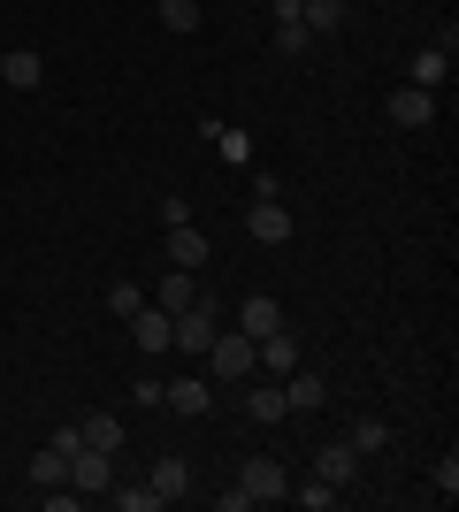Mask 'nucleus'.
<instances>
[{"instance_id": "nucleus-1", "label": "nucleus", "mask_w": 459, "mask_h": 512, "mask_svg": "<svg viewBox=\"0 0 459 512\" xmlns=\"http://www.w3.org/2000/svg\"><path fill=\"white\" fill-rule=\"evenodd\" d=\"M199 360H207L215 383H245V375H253V337H245V329H215V344H207Z\"/></svg>"}, {"instance_id": "nucleus-2", "label": "nucleus", "mask_w": 459, "mask_h": 512, "mask_svg": "<svg viewBox=\"0 0 459 512\" xmlns=\"http://www.w3.org/2000/svg\"><path fill=\"white\" fill-rule=\"evenodd\" d=\"M215 329H222V314L207 299H192L184 314H169V352H192V360H199V352L215 344Z\"/></svg>"}, {"instance_id": "nucleus-3", "label": "nucleus", "mask_w": 459, "mask_h": 512, "mask_svg": "<svg viewBox=\"0 0 459 512\" xmlns=\"http://www.w3.org/2000/svg\"><path fill=\"white\" fill-rule=\"evenodd\" d=\"M238 490L253 497V505H276V497H291L284 459H268V451H261V459H245V467H238Z\"/></svg>"}, {"instance_id": "nucleus-4", "label": "nucleus", "mask_w": 459, "mask_h": 512, "mask_svg": "<svg viewBox=\"0 0 459 512\" xmlns=\"http://www.w3.org/2000/svg\"><path fill=\"white\" fill-rule=\"evenodd\" d=\"M108 482H115V451H92V444L69 451V490H77V497L108 490Z\"/></svg>"}, {"instance_id": "nucleus-5", "label": "nucleus", "mask_w": 459, "mask_h": 512, "mask_svg": "<svg viewBox=\"0 0 459 512\" xmlns=\"http://www.w3.org/2000/svg\"><path fill=\"white\" fill-rule=\"evenodd\" d=\"M314 482H329V490H352V482H360V451H352L345 436H337V444H322V451H314Z\"/></svg>"}, {"instance_id": "nucleus-6", "label": "nucleus", "mask_w": 459, "mask_h": 512, "mask_svg": "<svg viewBox=\"0 0 459 512\" xmlns=\"http://www.w3.org/2000/svg\"><path fill=\"white\" fill-rule=\"evenodd\" d=\"M245 230H253V245H291V207L284 199H253V207H245Z\"/></svg>"}, {"instance_id": "nucleus-7", "label": "nucleus", "mask_w": 459, "mask_h": 512, "mask_svg": "<svg viewBox=\"0 0 459 512\" xmlns=\"http://www.w3.org/2000/svg\"><path fill=\"white\" fill-rule=\"evenodd\" d=\"M291 367H299V337H291V329H276V337H261V344H253V375L284 383Z\"/></svg>"}, {"instance_id": "nucleus-8", "label": "nucleus", "mask_w": 459, "mask_h": 512, "mask_svg": "<svg viewBox=\"0 0 459 512\" xmlns=\"http://www.w3.org/2000/svg\"><path fill=\"white\" fill-rule=\"evenodd\" d=\"M161 406H169V413H184V421H207L215 390L199 383V375H176V383H161Z\"/></svg>"}, {"instance_id": "nucleus-9", "label": "nucleus", "mask_w": 459, "mask_h": 512, "mask_svg": "<svg viewBox=\"0 0 459 512\" xmlns=\"http://www.w3.org/2000/svg\"><path fill=\"white\" fill-rule=\"evenodd\" d=\"M245 413H253L261 428L291 421V406H284V383H268V375H245Z\"/></svg>"}, {"instance_id": "nucleus-10", "label": "nucleus", "mask_w": 459, "mask_h": 512, "mask_svg": "<svg viewBox=\"0 0 459 512\" xmlns=\"http://www.w3.org/2000/svg\"><path fill=\"white\" fill-rule=\"evenodd\" d=\"M391 123H398V130H429V123H437V92L398 85V92H391Z\"/></svg>"}, {"instance_id": "nucleus-11", "label": "nucleus", "mask_w": 459, "mask_h": 512, "mask_svg": "<svg viewBox=\"0 0 459 512\" xmlns=\"http://www.w3.org/2000/svg\"><path fill=\"white\" fill-rule=\"evenodd\" d=\"M146 490H153V505H176V497L192 490V467H184V459H153V474H146Z\"/></svg>"}, {"instance_id": "nucleus-12", "label": "nucleus", "mask_w": 459, "mask_h": 512, "mask_svg": "<svg viewBox=\"0 0 459 512\" xmlns=\"http://www.w3.org/2000/svg\"><path fill=\"white\" fill-rule=\"evenodd\" d=\"M238 329H245L253 344H261V337H276V329H284V306L268 299V291H253V299L238 306Z\"/></svg>"}, {"instance_id": "nucleus-13", "label": "nucleus", "mask_w": 459, "mask_h": 512, "mask_svg": "<svg viewBox=\"0 0 459 512\" xmlns=\"http://www.w3.org/2000/svg\"><path fill=\"white\" fill-rule=\"evenodd\" d=\"M161 245H169V268H192V276L207 268V230H192V222H176Z\"/></svg>"}, {"instance_id": "nucleus-14", "label": "nucleus", "mask_w": 459, "mask_h": 512, "mask_svg": "<svg viewBox=\"0 0 459 512\" xmlns=\"http://www.w3.org/2000/svg\"><path fill=\"white\" fill-rule=\"evenodd\" d=\"M192 299H207V291H199V276L192 268H169V276L153 283V306H169V314H184V306Z\"/></svg>"}, {"instance_id": "nucleus-15", "label": "nucleus", "mask_w": 459, "mask_h": 512, "mask_svg": "<svg viewBox=\"0 0 459 512\" xmlns=\"http://www.w3.org/2000/svg\"><path fill=\"white\" fill-rule=\"evenodd\" d=\"M131 337H138V352H169V306H138L131 314Z\"/></svg>"}, {"instance_id": "nucleus-16", "label": "nucleus", "mask_w": 459, "mask_h": 512, "mask_svg": "<svg viewBox=\"0 0 459 512\" xmlns=\"http://www.w3.org/2000/svg\"><path fill=\"white\" fill-rule=\"evenodd\" d=\"M322 398H329L322 375H306V367H291V375H284V406L291 413H322Z\"/></svg>"}, {"instance_id": "nucleus-17", "label": "nucleus", "mask_w": 459, "mask_h": 512, "mask_svg": "<svg viewBox=\"0 0 459 512\" xmlns=\"http://www.w3.org/2000/svg\"><path fill=\"white\" fill-rule=\"evenodd\" d=\"M444 77H452V46H421V54H414V77H406V85H421V92H437Z\"/></svg>"}, {"instance_id": "nucleus-18", "label": "nucleus", "mask_w": 459, "mask_h": 512, "mask_svg": "<svg viewBox=\"0 0 459 512\" xmlns=\"http://www.w3.org/2000/svg\"><path fill=\"white\" fill-rule=\"evenodd\" d=\"M39 77H46V62H39V54H23V46H16V54H0V85L39 92Z\"/></svg>"}, {"instance_id": "nucleus-19", "label": "nucleus", "mask_w": 459, "mask_h": 512, "mask_svg": "<svg viewBox=\"0 0 459 512\" xmlns=\"http://www.w3.org/2000/svg\"><path fill=\"white\" fill-rule=\"evenodd\" d=\"M77 428H85V444H92V451H123V421H115V413H85Z\"/></svg>"}, {"instance_id": "nucleus-20", "label": "nucleus", "mask_w": 459, "mask_h": 512, "mask_svg": "<svg viewBox=\"0 0 459 512\" xmlns=\"http://www.w3.org/2000/svg\"><path fill=\"white\" fill-rule=\"evenodd\" d=\"M299 23L314 31V39H322V31H337V23H345V0H306V8H299Z\"/></svg>"}, {"instance_id": "nucleus-21", "label": "nucleus", "mask_w": 459, "mask_h": 512, "mask_svg": "<svg viewBox=\"0 0 459 512\" xmlns=\"http://www.w3.org/2000/svg\"><path fill=\"white\" fill-rule=\"evenodd\" d=\"M31 482H39V490H62V482H69V459H62L54 444H46L39 459H31Z\"/></svg>"}, {"instance_id": "nucleus-22", "label": "nucleus", "mask_w": 459, "mask_h": 512, "mask_svg": "<svg viewBox=\"0 0 459 512\" xmlns=\"http://www.w3.org/2000/svg\"><path fill=\"white\" fill-rule=\"evenodd\" d=\"M345 444L360 451V459H375V451L391 444V428H383V421H375V413H368V421H352V436H345Z\"/></svg>"}, {"instance_id": "nucleus-23", "label": "nucleus", "mask_w": 459, "mask_h": 512, "mask_svg": "<svg viewBox=\"0 0 459 512\" xmlns=\"http://www.w3.org/2000/svg\"><path fill=\"white\" fill-rule=\"evenodd\" d=\"M153 8H161V23H169V31H184V39L199 31V0H153Z\"/></svg>"}, {"instance_id": "nucleus-24", "label": "nucleus", "mask_w": 459, "mask_h": 512, "mask_svg": "<svg viewBox=\"0 0 459 512\" xmlns=\"http://www.w3.org/2000/svg\"><path fill=\"white\" fill-rule=\"evenodd\" d=\"M108 505L115 512H153V490H146V482H131V490H115V482H108Z\"/></svg>"}, {"instance_id": "nucleus-25", "label": "nucleus", "mask_w": 459, "mask_h": 512, "mask_svg": "<svg viewBox=\"0 0 459 512\" xmlns=\"http://www.w3.org/2000/svg\"><path fill=\"white\" fill-rule=\"evenodd\" d=\"M138 306H146V291H138V283H115V291H108V314H115V321H131Z\"/></svg>"}, {"instance_id": "nucleus-26", "label": "nucleus", "mask_w": 459, "mask_h": 512, "mask_svg": "<svg viewBox=\"0 0 459 512\" xmlns=\"http://www.w3.org/2000/svg\"><path fill=\"white\" fill-rule=\"evenodd\" d=\"M306 46H314L306 23H276V54H306Z\"/></svg>"}, {"instance_id": "nucleus-27", "label": "nucleus", "mask_w": 459, "mask_h": 512, "mask_svg": "<svg viewBox=\"0 0 459 512\" xmlns=\"http://www.w3.org/2000/svg\"><path fill=\"white\" fill-rule=\"evenodd\" d=\"M429 490H437L444 505H452V497H459V459H437V474H429Z\"/></svg>"}, {"instance_id": "nucleus-28", "label": "nucleus", "mask_w": 459, "mask_h": 512, "mask_svg": "<svg viewBox=\"0 0 459 512\" xmlns=\"http://www.w3.org/2000/svg\"><path fill=\"white\" fill-rule=\"evenodd\" d=\"M291 497H299L306 512H329V505H337V497H345V490H329V482H306V490H291Z\"/></svg>"}, {"instance_id": "nucleus-29", "label": "nucleus", "mask_w": 459, "mask_h": 512, "mask_svg": "<svg viewBox=\"0 0 459 512\" xmlns=\"http://www.w3.org/2000/svg\"><path fill=\"white\" fill-rule=\"evenodd\" d=\"M176 222H192V199H184V192H161V230H176Z\"/></svg>"}, {"instance_id": "nucleus-30", "label": "nucleus", "mask_w": 459, "mask_h": 512, "mask_svg": "<svg viewBox=\"0 0 459 512\" xmlns=\"http://www.w3.org/2000/svg\"><path fill=\"white\" fill-rule=\"evenodd\" d=\"M215 146H222V161H245V153H253V146H245V130H215Z\"/></svg>"}, {"instance_id": "nucleus-31", "label": "nucleus", "mask_w": 459, "mask_h": 512, "mask_svg": "<svg viewBox=\"0 0 459 512\" xmlns=\"http://www.w3.org/2000/svg\"><path fill=\"white\" fill-rule=\"evenodd\" d=\"M299 8L306 0H276V23H299Z\"/></svg>"}, {"instance_id": "nucleus-32", "label": "nucleus", "mask_w": 459, "mask_h": 512, "mask_svg": "<svg viewBox=\"0 0 459 512\" xmlns=\"http://www.w3.org/2000/svg\"><path fill=\"white\" fill-rule=\"evenodd\" d=\"M0 54H8V46H0Z\"/></svg>"}]
</instances>
